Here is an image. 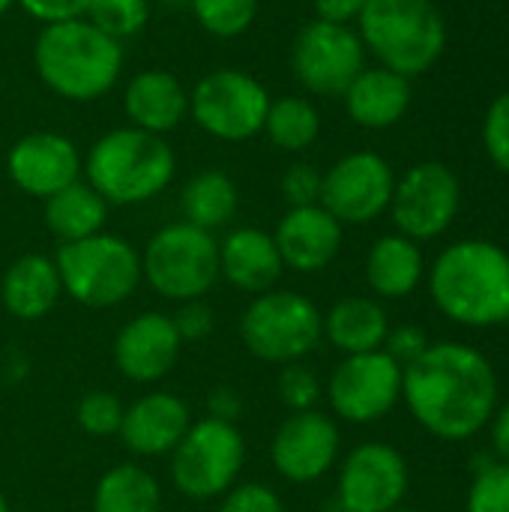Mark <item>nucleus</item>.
<instances>
[{"label": "nucleus", "instance_id": "12", "mask_svg": "<svg viewBox=\"0 0 509 512\" xmlns=\"http://www.w3.org/2000/svg\"><path fill=\"white\" fill-rule=\"evenodd\" d=\"M462 186L459 177L444 162H417L411 165L393 189L390 213L399 234L411 237L414 243L438 240L450 231L459 216Z\"/></svg>", "mask_w": 509, "mask_h": 512}, {"label": "nucleus", "instance_id": "45", "mask_svg": "<svg viewBox=\"0 0 509 512\" xmlns=\"http://www.w3.org/2000/svg\"><path fill=\"white\" fill-rule=\"evenodd\" d=\"M162 6H171V9H180V6H189L192 0H159Z\"/></svg>", "mask_w": 509, "mask_h": 512}, {"label": "nucleus", "instance_id": "25", "mask_svg": "<svg viewBox=\"0 0 509 512\" xmlns=\"http://www.w3.org/2000/svg\"><path fill=\"white\" fill-rule=\"evenodd\" d=\"M63 294V282L57 264L45 255H24L6 273L0 285V297L9 315L21 321H36L48 315Z\"/></svg>", "mask_w": 509, "mask_h": 512}, {"label": "nucleus", "instance_id": "4", "mask_svg": "<svg viewBox=\"0 0 509 512\" xmlns=\"http://www.w3.org/2000/svg\"><path fill=\"white\" fill-rule=\"evenodd\" d=\"M357 21L378 66L405 78L429 72L447 51V21L432 0H369Z\"/></svg>", "mask_w": 509, "mask_h": 512}, {"label": "nucleus", "instance_id": "31", "mask_svg": "<svg viewBox=\"0 0 509 512\" xmlns=\"http://www.w3.org/2000/svg\"><path fill=\"white\" fill-rule=\"evenodd\" d=\"M84 18L114 42H123L147 27L150 0H90Z\"/></svg>", "mask_w": 509, "mask_h": 512}, {"label": "nucleus", "instance_id": "14", "mask_svg": "<svg viewBox=\"0 0 509 512\" xmlns=\"http://www.w3.org/2000/svg\"><path fill=\"white\" fill-rule=\"evenodd\" d=\"M396 174L372 150L342 156L321 180V207L342 225H366L390 210Z\"/></svg>", "mask_w": 509, "mask_h": 512}, {"label": "nucleus", "instance_id": "38", "mask_svg": "<svg viewBox=\"0 0 509 512\" xmlns=\"http://www.w3.org/2000/svg\"><path fill=\"white\" fill-rule=\"evenodd\" d=\"M219 512H285L282 501L273 489L261 486V483H243V486H231L225 492V501Z\"/></svg>", "mask_w": 509, "mask_h": 512}, {"label": "nucleus", "instance_id": "32", "mask_svg": "<svg viewBox=\"0 0 509 512\" xmlns=\"http://www.w3.org/2000/svg\"><path fill=\"white\" fill-rule=\"evenodd\" d=\"M189 6L198 24L222 39L240 36L258 15V0H192Z\"/></svg>", "mask_w": 509, "mask_h": 512}, {"label": "nucleus", "instance_id": "44", "mask_svg": "<svg viewBox=\"0 0 509 512\" xmlns=\"http://www.w3.org/2000/svg\"><path fill=\"white\" fill-rule=\"evenodd\" d=\"M240 408H243L240 396L234 390H228V387L213 390L210 399H207V411H210L207 417H216V420H225V423H234L237 414H240Z\"/></svg>", "mask_w": 509, "mask_h": 512}, {"label": "nucleus", "instance_id": "18", "mask_svg": "<svg viewBox=\"0 0 509 512\" xmlns=\"http://www.w3.org/2000/svg\"><path fill=\"white\" fill-rule=\"evenodd\" d=\"M180 336L171 315L144 312L132 318L114 339V363L135 384H153L165 378L180 357Z\"/></svg>", "mask_w": 509, "mask_h": 512}, {"label": "nucleus", "instance_id": "21", "mask_svg": "<svg viewBox=\"0 0 509 512\" xmlns=\"http://www.w3.org/2000/svg\"><path fill=\"white\" fill-rule=\"evenodd\" d=\"M282 255L273 234L261 228H237L219 246V273L240 291L264 294L282 276Z\"/></svg>", "mask_w": 509, "mask_h": 512}, {"label": "nucleus", "instance_id": "15", "mask_svg": "<svg viewBox=\"0 0 509 512\" xmlns=\"http://www.w3.org/2000/svg\"><path fill=\"white\" fill-rule=\"evenodd\" d=\"M405 456L381 441L354 447L339 468V507L345 512H390L408 495Z\"/></svg>", "mask_w": 509, "mask_h": 512}, {"label": "nucleus", "instance_id": "10", "mask_svg": "<svg viewBox=\"0 0 509 512\" xmlns=\"http://www.w3.org/2000/svg\"><path fill=\"white\" fill-rule=\"evenodd\" d=\"M297 81L318 96H345L351 81L366 69V48L351 24L309 21L291 45Z\"/></svg>", "mask_w": 509, "mask_h": 512}, {"label": "nucleus", "instance_id": "48", "mask_svg": "<svg viewBox=\"0 0 509 512\" xmlns=\"http://www.w3.org/2000/svg\"><path fill=\"white\" fill-rule=\"evenodd\" d=\"M390 512H417V510H408V507H396V510H390Z\"/></svg>", "mask_w": 509, "mask_h": 512}, {"label": "nucleus", "instance_id": "47", "mask_svg": "<svg viewBox=\"0 0 509 512\" xmlns=\"http://www.w3.org/2000/svg\"><path fill=\"white\" fill-rule=\"evenodd\" d=\"M0 512H9V504H6V498L0 495Z\"/></svg>", "mask_w": 509, "mask_h": 512}, {"label": "nucleus", "instance_id": "11", "mask_svg": "<svg viewBox=\"0 0 509 512\" xmlns=\"http://www.w3.org/2000/svg\"><path fill=\"white\" fill-rule=\"evenodd\" d=\"M270 96L264 84L240 69H216L195 84L189 111L219 141H246L264 129Z\"/></svg>", "mask_w": 509, "mask_h": 512}, {"label": "nucleus", "instance_id": "5", "mask_svg": "<svg viewBox=\"0 0 509 512\" xmlns=\"http://www.w3.org/2000/svg\"><path fill=\"white\" fill-rule=\"evenodd\" d=\"M174 150L162 135L126 126L102 135L87 153V180L108 204L156 198L174 177Z\"/></svg>", "mask_w": 509, "mask_h": 512}, {"label": "nucleus", "instance_id": "29", "mask_svg": "<svg viewBox=\"0 0 509 512\" xmlns=\"http://www.w3.org/2000/svg\"><path fill=\"white\" fill-rule=\"evenodd\" d=\"M162 492L141 465H117L102 474L93 492V512H159Z\"/></svg>", "mask_w": 509, "mask_h": 512}, {"label": "nucleus", "instance_id": "8", "mask_svg": "<svg viewBox=\"0 0 509 512\" xmlns=\"http://www.w3.org/2000/svg\"><path fill=\"white\" fill-rule=\"evenodd\" d=\"M249 354L264 363H297L324 339V315L297 291H264L240 318Z\"/></svg>", "mask_w": 509, "mask_h": 512}, {"label": "nucleus", "instance_id": "23", "mask_svg": "<svg viewBox=\"0 0 509 512\" xmlns=\"http://www.w3.org/2000/svg\"><path fill=\"white\" fill-rule=\"evenodd\" d=\"M123 108L135 129L162 135L177 129L189 114V93L171 72L147 69L129 81L123 93Z\"/></svg>", "mask_w": 509, "mask_h": 512}, {"label": "nucleus", "instance_id": "34", "mask_svg": "<svg viewBox=\"0 0 509 512\" xmlns=\"http://www.w3.org/2000/svg\"><path fill=\"white\" fill-rule=\"evenodd\" d=\"M123 402L108 393V390H93L78 402V426L93 435V438H105V435H117L120 423H123Z\"/></svg>", "mask_w": 509, "mask_h": 512}, {"label": "nucleus", "instance_id": "26", "mask_svg": "<svg viewBox=\"0 0 509 512\" xmlns=\"http://www.w3.org/2000/svg\"><path fill=\"white\" fill-rule=\"evenodd\" d=\"M387 333L390 318L384 306L372 297H345L324 315V336L345 357L381 351Z\"/></svg>", "mask_w": 509, "mask_h": 512}, {"label": "nucleus", "instance_id": "41", "mask_svg": "<svg viewBox=\"0 0 509 512\" xmlns=\"http://www.w3.org/2000/svg\"><path fill=\"white\" fill-rule=\"evenodd\" d=\"M27 15L45 24H60V21H75L84 18L90 0H15Z\"/></svg>", "mask_w": 509, "mask_h": 512}, {"label": "nucleus", "instance_id": "37", "mask_svg": "<svg viewBox=\"0 0 509 512\" xmlns=\"http://www.w3.org/2000/svg\"><path fill=\"white\" fill-rule=\"evenodd\" d=\"M321 180L324 174H318L309 162H297L282 174L279 189L288 207H312L321 204Z\"/></svg>", "mask_w": 509, "mask_h": 512}, {"label": "nucleus", "instance_id": "42", "mask_svg": "<svg viewBox=\"0 0 509 512\" xmlns=\"http://www.w3.org/2000/svg\"><path fill=\"white\" fill-rule=\"evenodd\" d=\"M369 0H315V12L321 21H333V24H351L360 18V12L366 9Z\"/></svg>", "mask_w": 509, "mask_h": 512}, {"label": "nucleus", "instance_id": "39", "mask_svg": "<svg viewBox=\"0 0 509 512\" xmlns=\"http://www.w3.org/2000/svg\"><path fill=\"white\" fill-rule=\"evenodd\" d=\"M429 345H432V342H429V336H426L423 327H417V324H402V327H390L387 342H384L381 351H387V354L405 369V366H411Z\"/></svg>", "mask_w": 509, "mask_h": 512}, {"label": "nucleus", "instance_id": "36", "mask_svg": "<svg viewBox=\"0 0 509 512\" xmlns=\"http://www.w3.org/2000/svg\"><path fill=\"white\" fill-rule=\"evenodd\" d=\"M483 150L489 162L509 177V90H504L483 117Z\"/></svg>", "mask_w": 509, "mask_h": 512}, {"label": "nucleus", "instance_id": "46", "mask_svg": "<svg viewBox=\"0 0 509 512\" xmlns=\"http://www.w3.org/2000/svg\"><path fill=\"white\" fill-rule=\"evenodd\" d=\"M12 3H15V0H0V15H3V12H6V9L12 6Z\"/></svg>", "mask_w": 509, "mask_h": 512}, {"label": "nucleus", "instance_id": "35", "mask_svg": "<svg viewBox=\"0 0 509 512\" xmlns=\"http://www.w3.org/2000/svg\"><path fill=\"white\" fill-rule=\"evenodd\" d=\"M279 399L294 414L315 411V405L321 402V381H318V375L309 366H303V363H288L282 369V375H279Z\"/></svg>", "mask_w": 509, "mask_h": 512}, {"label": "nucleus", "instance_id": "3", "mask_svg": "<svg viewBox=\"0 0 509 512\" xmlns=\"http://www.w3.org/2000/svg\"><path fill=\"white\" fill-rule=\"evenodd\" d=\"M39 78L63 99L90 102L105 96L123 66V45L87 18L45 24L33 48Z\"/></svg>", "mask_w": 509, "mask_h": 512}, {"label": "nucleus", "instance_id": "27", "mask_svg": "<svg viewBox=\"0 0 509 512\" xmlns=\"http://www.w3.org/2000/svg\"><path fill=\"white\" fill-rule=\"evenodd\" d=\"M108 219V201L90 183H69L45 198V225L60 243H75L102 231Z\"/></svg>", "mask_w": 509, "mask_h": 512}, {"label": "nucleus", "instance_id": "17", "mask_svg": "<svg viewBox=\"0 0 509 512\" xmlns=\"http://www.w3.org/2000/svg\"><path fill=\"white\" fill-rule=\"evenodd\" d=\"M6 168L21 192L33 198H51L54 192L78 180L81 156L66 135L33 132L12 144L6 156Z\"/></svg>", "mask_w": 509, "mask_h": 512}, {"label": "nucleus", "instance_id": "30", "mask_svg": "<svg viewBox=\"0 0 509 512\" xmlns=\"http://www.w3.org/2000/svg\"><path fill=\"white\" fill-rule=\"evenodd\" d=\"M264 129L270 135V141L279 150H306L315 144L318 132H321V117L315 111V105L303 96H282L276 102H270L267 108V120Z\"/></svg>", "mask_w": 509, "mask_h": 512}, {"label": "nucleus", "instance_id": "20", "mask_svg": "<svg viewBox=\"0 0 509 512\" xmlns=\"http://www.w3.org/2000/svg\"><path fill=\"white\" fill-rule=\"evenodd\" d=\"M189 408L174 393H147L123 411L120 438L135 456H165L189 432Z\"/></svg>", "mask_w": 509, "mask_h": 512}, {"label": "nucleus", "instance_id": "40", "mask_svg": "<svg viewBox=\"0 0 509 512\" xmlns=\"http://www.w3.org/2000/svg\"><path fill=\"white\" fill-rule=\"evenodd\" d=\"M171 321L177 327L180 342H198V339L210 336V330H213V312H210V306L204 300L180 303V309H177V315Z\"/></svg>", "mask_w": 509, "mask_h": 512}, {"label": "nucleus", "instance_id": "16", "mask_svg": "<svg viewBox=\"0 0 509 512\" xmlns=\"http://www.w3.org/2000/svg\"><path fill=\"white\" fill-rule=\"evenodd\" d=\"M339 426L321 411L291 414L273 435L270 459L291 483L321 480L339 459Z\"/></svg>", "mask_w": 509, "mask_h": 512}, {"label": "nucleus", "instance_id": "28", "mask_svg": "<svg viewBox=\"0 0 509 512\" xmlns=\"http://www.w3.org/2000/svg\"><path fill=\"white\" fill-rule=\"evenodd\" d=\"M240 195L234 180L225 171H201L195 174L180 195V210H183V222L204 228V231H216L222 225H228L237 213Z\"/></svg>", "mask_w": 509, "mask_h": 512}, {"label": "nucleus", "instance_id": "1", "mask_svg": "<svg viewBox=\"0 0 509 512\" xmlns=\"http://www.w3.org/2000/svg\"><path fill=\"white\" fill-rule=\"evenodd\" d=\"M501 381L492 360L465 342H432L402 369V402L411 417L450 444L468 441L498 411Z\"/></svg>", "mask_w": 509, "mask_h": 512}, {"label": "nucleus", "instance_id": "22", "mask_svg": "<svg viewBox=\"0 0 509 512\" xmlns=\"http://www.w3.org/2000/svg\"><path fill=\"white\" fill-rule=\"evenodd\" d=\"M345 108L363 129H390L411 108V78L384 66H366L345 90Z\"/></svg>", "mask_w": 509, "mask_h": 512}, {"label": "nucleus", "instance_id": "33", "mask_svg": "<svg viewBox=\"0 0 509 512\" xmlns=\"http://www.w3.org/2000/svg\"><path fill=\"white\" fill-rule=\"evenodd\" d=\"M468 512H509V465L492 459H480L474 465V483L468 489Z\"/></svg>", "mask_w": 509, "mask_h": 512}, {"label": "nucleus", "instance_id": "9", "mask_svg": "<svg viewBox=\"0 0 509 512\" xmlns=\"http://www.w3.org/2000/svg\"><path fill=\"white\" fill-rule=\"evenodd\" d=\"M246 444L234 423L204 417L189 426L183 441L174 447L171 480L180 495L210 501L225 495L243 468Z\"/></svg>", "mask_w": 509, "mask_h": 512}, {"label": "nucleus", "instance_id": "6", "mask_svg": "<svg viewBox=\"0 0 509 512\" xmlns=\"http://www.w3.org/2000/svg\"><path fill=\"white\" fill-rule=\"evenodd\" d=\"M54 264L63 291L90 309H111L129 300L141 282V255L132 243L102 231L75 243H60Z\"/></svg>", "mask_w": 509, "mask_h": 512}, {"label": "nucleus", "instance_id": "2", "mask_svg": "<svg viewBox=\"0 0 509 512\" xmlns=\"http://www.w3.org/2000/svg\"><path fill=\"white\" fill-rule=\"evenodd\" d=\"M435 309L471 330L509 324V252L504 246L468 237L438 252L429 267Z\"/></svg>", "mask_w": 509, "mask_h": 512}, {"label": "nucleus", "instance_id": "13", "mask_svg": "<svg viewBox=\"0 0 509 512\" xmlns=\"http://www.w3.org/2000/svg\"><path fill=\"white\" fill-rule=\"evenodd\" d=\"M327 399L348 423H378L402 402V366L387 351L351 354L333 369Z\"/></svg>", "mask_w": 509, "mask_h": 512}, {"label": "nucleus", "instance_id": "7", "mask_svg": "<svg viewBox=\"0 0 509 512\" xmlns=\"http://www.w3.org/2000/svg\"><path fill=\"white\" fill-rule=\"evenodd\" d=\"M141 276L165 300H201L219 279V243L189 222L165 225L147 243Z\"/></svg>", "mask_w": 509, "mask_h": 512}, {"label": "nucleus", "instance_id": "24", "mask_svg": "<svg viewBox=\"0 0 509 512\" xmlns=\"http://www.w3.org/2000/svg\"><path fill=\"white\" fill-rule=\"evenodd\" d=\"M426 276L420 243L405 234H384L366 255V282L384 300L411 297Z\"/></svg>", "mask_w": 509, "mask_h": 512}, {"label": "nucleus", "instance_id": "19", "mask_svg": "<svg viewBox=\"0 0 509 512\" xmlns=\"http://www.w3.org/2000/svg\"><path fill=\"white\" fill-rule=\"evenodd\" d=\"M282 264L297 273H318L333 264L342 249V222L321 204L288 207L273 234Z\"/></svg>", "mask_w": 509, "mask_h": 512}, {"label": "nucleus", "instance_id": "43", "mask_svg": "<svg viewBox=\"0 0 509 512\" xmlns=\"http://www.w3.org/2000/svg\"><path fill=\"white\" fill-rule=\"evenodd\" d=\"M489 435H492V456L509 465V402L498 405L495 417L489 420Z\"/></svg>", "mask_w": 509, "mask_h": 512}]
</instances>
